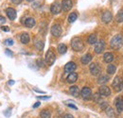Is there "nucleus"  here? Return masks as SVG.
Wrapping results in <instances>:
<instances>
[{
	"label": "nucleus",
	"instance_id": "nucleus-1",
	"mask_svg": "<svg viewBox=\"0 0 123 118\" xmlns=\"http://www.w3.org/2000/svg\"><path fill=\"white\" fill-rule=\"evenodd\" d=\"M122 44H123V38L120 34L115 35V36L112 38L111 42H110L111 47H112L113 49H116V50L119 49V48L122 46Z\"/></svg>",
	"mask_w": 123,
	"mask_h": 118
},
{
	"label": "nucleus",
	"instance_id": "nucleus-2",
	"mask_svg": "<svg viewBox=\"0 0 123 118\" xmlns=\"http://www.w3.org/2000/svg\"><path fill=\"white\" fill-rule=\"evenodd\" d=\"M71 46H72V48H73L75 51H77V52L82 51L83 48H84V44L82 43L81 39L79 38V37H75V38L72 39V41H71Z\"/></svg>",
	"mask_w": 123,
	"mask_h": 118
},
{
	"label": "nucleus",
	"instance_id": "nucleus-3",
	"mask_svg": "<svg viewBox=\"0 0 123 118\" xmlns=\"http://www.w3.org/2000/svg\"><path fill=\"white\" fill-rule=\"evenodd\" d=\"M113 88L116 92H120L123 88V80L120 77H116L113 81Z\"/></svg>",
	"mask_w": 123,
	"mask_h": 118
},
{
	"label": "nucleus",
	"instance_id": "nucleus-4",
	"mask_svg": "<svg viewBox=\"0 0 123 118\" xmlns=\"http://www.w3.org/2000/svg\"><path fill=\"white\" fill-rule=\"evenodd\" d=\"M80 95H81V97H82L83 99H85V100L90 99V98L92 97V91H91V89L88 88V87L82 88V90L80 91Z\"/></svg>",
	"mask_w": 123,
	"mask_h": 118
},
{
	"label": "nucleus",
	"instance_id": "nucleus-5",
	"mask_svg": "<svg viewBox=\"0 0 123 118\" xmlns=\"http://www.w3.org/2000/svg\"><path fill=\"white\" fill-rule=\"evenodd\" d=\"M55 59H56V57H55V54L51 51V50H49V51H47L46 54V62L48 64V65H52L53 63H54V61H55Z\"/></svg>",
	"mask_w": 123,
	"mask_h": 118
},
{
	"label": "nucleus",
	"instance_id": "nucleus-6",
	"mask_svg": "<svg viewBox=\"0 0 123 118\" xmlns=\"http://www.w3.org/2000/svg\"><path fill=\"white\" fill-rule=\"evenodd\" d=\"M89 68H90V72L93 76H98L101 72V68L98 63H92Z\"/></svg>",
	"mask_w": 123,
	"mask_h": 118
},
{
	"label": "nucleus",
	"instance_id": "nucleus-7",
	"mask_svg": "<svg viewBox=\"0 0 123 118\" xmlns=\"http://www.w3.org/2000/svg\"><path fill=\"white\" fill-rule=\"evenodd\" d=\"M104 48H105V43H104V41L100 40L99 42H98L96 44V45H95V52L97 54H100L104 50Z\"/></svg>",
	"mask_w": 123,
	"mask_h": 118
},
{
	"label": "nucleus",
	"instance_id": "nucleus-8",
	"mask_svg": "<svg viewBox=\"0 0 123 118\" xmlns=\"http://www.w3.org/2000/svg\"><path fill=\"white\" fill-rule=\"evenodd\" d=\"M51 34H52L53 36H55V37H59V36H61V34H62L61 26L58 25V24L54 25V26L51 28Z\"/></svg>",
	"mask_w": 123,
	"mask_h": 118
},
{
	"label": "nucleus",
	"instance_id": "nucleus-9",
	"mask_svg": "<svg viewBox=\"0 0 123 118\" xmlns=\"http://www.w3.org/2000/svg\"><path fill=\"white\" fill-rule=\"evenodd\" d=\"M98 92H99V94L102 95V96H109L111 94V90L105 85H101L99 87Z\"/></svg>",
	"mask_w": 123,
	"mask_h": 118
},
{
	"label": "nucleus",
	"instance_id": "nucleus-10",
	"mask_svg": "<svg viewBox=\"0 0 123 118\" xmlns=\"http://www.w3.org/2000/svg\"><path fill=\"white\" fill-rule=\"evenodd\" d=\"M72 1L71 0H62V9L64 12H68L72 8Z\"/></svg>",
	"mask_w": 123,
	"mask_h": 118
},
{
	"label": "nucleus",
	"instance_id": "nucleus-11",
	"mask_svg": "<svg viewBox=\"0 0 123 118\" xmlns=\"http://www.w3.org/2000/svg\"><path fill=\"white\" fill-rule=\"evenodd\" d=\"M76 68H77L76 64H75L74 62L70 61V62H68V63L65 64V66H64V71H65V73H72Z\"/></svg>",
	"mask_w": 123,
	"mask_h": 118
},
{
	"label": "nucleus",
	"instance_id": "nucleus-12",
	"mask_svg": "<svg viewBox=\"0 0 123 118\" xmlns=\"http://www.w3.org/2000/svg\"><path fill=\"white\" fill-rule=\"evenodd\" d=\"M62 10V6L59 3H54V4H52V6H51V8H50V11H51V12H52L53 14H58V13H60Z\"/></svg>",
	"mask_w": 123,
	"mask_h": 118
},
{
	"label": "nucleus",
	"instance_id": "nucleus-13",
	"mask_svg": "<svg viewBox=\"0 0 123 118\" xmlns=\"http://www.w3.org/2000/svg\"><path fill=\"white\" fill-rule=\"evenodd\" d=\"M112 18H113V15L112 13L110 12H105L102 16H101V20H102V22H104V23H110L111 21H112Z\"/></svg>",
	"mask_w": 123,
	"mask_h": 118
},
{
	"label": "nucleus",
	"instance_id": "nucleus-14",
	"mask_svg": "<svg viewBox=\"0 0 123 118\" xmlns=\"http://www.w3.org/2000/svg\"><path fill=\"white\" fill-rule=\"evenodd\" d=\"M77 79H78V74L77 73H74V72L70 73V74L68 75L67 78H66L67 82H68V83H70V84L75 83V82L77 81Z\"/></svg>",
	"mask_w": 123,
	"mask_h": 118
},
{
	"label": "nucleus",
	"instance_id": "nucleus-15",
	"mask_svg": "<svg viewBox=\"0 0 123 118\" xmlns=\"http://www.w3.org/2000/svg\"><path fill=\"white\" fill-rule=\"evenodd\" d=\"M6 13L11 20H14L16 18V11L13 8H8L6 11Z\"/></svg>",
	"mask_w": 123,
	"mask_h": 118
},
{
	"label": "nucleus",
	"instance_id": "nucleus-16",
	"mask_svg": "<svg viewBox=\"0 0 123 118\" xmlns=\"http://www.w3.org/2000/svg\"><path fill=\"white\" fill-rule=\"evenodd\" d=\"M116 107L118 112H123V98L122 97H117L116 99Z\"/></svg>",
	"mask_w": 123,
	"mask_h": 118
},
{
	"label": "nucleus",
	"instance_id": "nucleus-17",
	"mask_svg": "<svg viewBox=\"0 0 123 118\" xmlns=\"http://www.w3.org/2000/svg\"><path fill=\"white\" fill-rule=\"evenodd\" d=\"M110 79V77H109V76L108 75H105V74H102L100 75L99 77H98V83H99V84H104V83H106L108 82V80Z\"/></svg>",
	"mask_w": 123,
	"mask_h": 118
},
{
	"label": "nucleus",
	"instance_id": "nucleus-18",
	"mask_svg": "<svg viewBox=\"0 0 123 118\" xmlns=\"http://www.w3.org/2000/svg\"><path fill=\"white\" fill-rule=\"evenodd\" d=\"M35 24H36V22H35V20L33 19V18H28V19H26V21H25V26L27 27V28H33L34 26H35Z\"/></svg>",
	"mask_w": 123,
	"mask_h": 118
},
{
	"label": "nucleus",
	"instance_id": "nucleus-19",
	"mask_svg": "<svg viewBox=\"0 0 123 118\" xmlns=\"http://www.w3.org/2000/svg\"><path fill=\"white\" fill-rule=\"evenodd\" d=\"M103 59H104V61L105 62H107V63H110V62H112L113 60H114V55L112 54V53H105L104 55H103Z\"/></svg>",
	"mask_w": 123,
	"mask_h": 118
},
{
	"label": "nucleus",
	"instance_id": "nucleus-20",
	"mask_svg": "<svg viewBox=\"0 0 123 118\" xmlns=\"http://www.w3.org/2000/svg\"><path fill=\"white\" fill-rule=\"evenodd\" d=\"M69 91H70L71 94H72L73 96H75V97H78L79 94H80V89H79V87H77V86H71L70 89H69Z\"/></svg>",
	"mask_w": 123,
	"mask_h": 118
},
{
	"label": "nucleus",
	"instance_id": "nucleus-21",
	"mask_svg": "<svg viewBox=\"0 0 123 118\" xmlns=\"http://www.w3.org/2000/svg\"><path fill=\"white\" fill-rule=\"evenodd\" d=\"M91 60H92V56H91V54H85V55L81 58V63H83V64H88Z\"/></svg>",
	"mask_w": 123,
	"mask_h": 118
},
{
	"label": "nucleus",
	"instance_id": "nucleus-22",
	"mask_svg": "<svg viewBox=\"0 0 123 118\" xmlns=\"http://www.w3.org/2000/svg\"><path fill=\"white\" fill-rule=\"evenodd\" d=\"M20 40H21V43H22V44H27L30 42V35H29L28 33H23V34L21 35Z\"/></svg>",
	"mask_w": 123,
	"mask_h": 118
},
{
	"label": "nucleus",
	"instance_id": "nucleus-23",
	"mask_svg": "<svg viewBox=\"0 0 123 118\" xmlns=\"http://www.w3.org/2000/svg\"><path fill=\"white\" fill-rule=\"evenodd\" d=\"M58 50H59V53L62 55V54H65V53H66L67 47H66L65 44H59V46H58Z\"/></svg>",
	"mask_w": 123,
	"mask_h": 118
},
{
	"label": "nucleus",
	"instance_id": "nucleus-24",
	"mask_svg": "<svg viewBox=\"0 0 123 118\" xmlns=\"http://www.w3.org/2000/svg\"><path fill=\"white\" fill-rule=\"evenodd\" d=\"M40 116H41V118H50L51 113H50V112H49V111H47V110H44V111H42V112H41Z\"/></svg>",
	"mask_w": 123,
	"mask_h": 118
},
{
	"label": "nucleus",
	"instance_id": "nucleus-25",
	"mask_svg": "<svg viewBox=\"0 0 123 118\" xmlns=\"http://www.w3.org/2000/svg\"><path fill=\"white\" fill-rule=\"evenodd\" d=\"M116 70H117V68H116V66H115V65H113V64H110V65H108L107 73L109 75L115 74V73H116Z\"/></svg>",
	"mask_w": 123,
	"mask_h": 118
},
{
	"label": "nucleus",
	"instance_id": "nucleus-26",
	"mask_svg": "<svg viewBox=\"0 0 123 118\" xmlns=\"http://www.w3.org/2000/svg\"><path fill=\"white\" fill-rule=\"evenodd\" d=\"M116 19H117V21L118 23L123 22V9H121V10L117 12V14L116 16Z\"/></svg>",
	"mask_w": 123,
	"mask_h": 118
},
{
	"label": "nucleus",
	"instance_id": "nucleus-27",
	"mask_svg": "<svg viewBox=\"0 0 123 118\" xmlns=\"http://www.w3.org/2000/svg\"><path fill=\"white\" fill-rule=\"evenodd\" d=\"M88 43L90 44H94L97 43V36L95 34H91L89 37H88Z\"/></svg>",
	"mask_w": 123,
	"mask_h": 118
},
{
	"label": "nucleus",
	"instance_id": "nucleus-28",
	"mask_svg": "<svg viewBox=\"0 0 123 118\" xmlns=\"http://www.w3.org/2000/svg\"><path fill=\"white\" fill-rule=\"evenodd\" d=\"M77 13L76 12H72L71 14L68 16V22L69 23H74L77 20Z\"/></svg>",
	"mask_w": 123,
	"mask_h": 118
},
{
	"label": "nucleus",
	"instance_id": "nucleus-29",
	"mask_svg": "<svg viewBox=\"0 0 123 118\" xmlns=\"http://www.w3.org/2000/svg\"><path fill=\"white\" fill-rule=\"evenodd\" d=\"M105 112H106V114H107L108 116H110V117H111V116L113 117V116L115 115V114H114V111H113V109H112L111 107H108L107 109L105 110Z\"/></svg>",
	"mask_w": 123,
	"mask_h": 118
},
{
	"label": "nucleus",
	"instance_id": "nucleus-30",
	"mask_svg": "<svg viewBox=\"0 0 123 118\" xmlns=\"http://www.w3.org/2000/svg\"><path fill=\"white\" fill-rule=\"evenodd\" d=\"M35 46H36V48H37L38 50H42V49L44 48V43L41 42V41H37V42L35 43Z\"/></svg>",
	"mask_w": 123,
	"mask_h": 118
},
{
	"label": "nucleus",
	"instance_id": "nucleus-31",
	"mask_svg": "<svg viewBox=\"0 0 123 118\" xmlns=\"http://www.w3.org/2000/svg\"><path fill=\"white\" fill-rule=\"evenodd\" d=\"M100 96L101 95H99L98 94H94V97H93V99H94V101L95 102H100Z\"/></svg>",
	"mask_w": 123,
	"mask_h": 118
},
{
	"label": "nucleus",
	"instance_id": "nucleus-32",
	"mask_svg": "<svg viewBox=\"0 0 123 118\" xmlns=\"http://www.w3.org/2000/svg\"><path fill=\"white\" fill-rule=\"evenodd\" d=\"M4 44H6V45H12L13 44V40L12 39H7V40H5V42H4Z\"/></svg>",
	"mask_w": 123,
	"mask_h": 118
},
{
	"label": "nucleus",
	"instance_id": "nucleus-33",
	"mask_svg": "<svg viewBox=\"0 0 123 118\" xmlns=\"http://www.w3.org/2000/svg\"><path fill=\"white\" fill-rule=\"evenodd\" d=\"M4 115L7 116V117H10L12 115V110L11 109H7L5 112H4Z\"/></svg>",
	"mask_w": 123,
	"mask_h": 118
},
{
	"label": "nucleus",
	"instance_id": "nucleus-34",
	"mask_svg": "<svg viewBox=\"0 0 123 118\" xmlns=\"http://www.w3.org/2000/svg\"><path fill=\"white\" fill-rule=\"evenodd\" d=\"M5 54H6L7 56H9V57H12V56H13V53H12L10 49H6V50H5Z\"/></svg>",
	"mask_w": 123,
	"mask_h": 118
},
{
	"label": "nucleus",
	"instance_id": "nucleus-35",
	"mask_svg": "<svg viewBox=\"0 0 123 118\" xmlns=\"http://www.w3.org/2000/svg\"><path fill=\"white\" fill-rule=\"evenodd\" d=\"M100 107H101V109L103 110V111H105L106 109L108 108V104L106 102H101V105H100Z\"/></svg>",
	"mask_w": 123,
	"mask_h": 118
},
{
	"label": "nucleus",
	"instance_id": "nucleus-36",
	"mask_svg": "<svg viewBox=\"0 0 123 118\" xmlns=\"http://www.w3.org/2000/svg\"><path fill=\"white\" fill-rule=\"evenodd\" d=\"M5 22H6V19H5V17H3V16H0V25H3Z\"/></svg>",
	"mask_w": 123,
	"mask_h": 118
},
{
	"label": "nucleus",
	"instance_id": "nucleus-37",
	"mask_svg": "<svg viewBox=\"0 0 123 118\" xmlns=\"http://www.w3.org/2000/svg\"><path fill=\"white\" fill-rule=\"evenodd\" d=\"M68 107H70V108H72V109H74V110H77L78 108L75 106V105H73V104H69V103H65Z\"/></svg>",
	"mask_w": 123,
	"mask_h": 118
},
{
	"label": "nucleus",
	"instance_id": "nucleus-38",
	"mask_svg": "<svg viewBox=\"0 0 123 118\" xmlns=\"http://www.w3.org/2000/svg\"><path fill=\"white\" fill-rule=\"evenodd\" d=\"M38 98H39V99H44V100H46V99H49L50 96H38Z\"/></svg>",
	"mask_w": 123,
	"mask_h": 118
},
{
	"label": "nucleus",
	"instance_id": "nucleus-39",
	"mask_svg": "<svg viewBox=\"0 0 123 118\" xmlns=\"http://www.w3.org/2000/svg\"><path fill=\"white\" fill-rule=\"evenodd\" d=\"M37 62H38V65H39V66H43V65H44V62H43L42 59H38Z\"/></svg>",
	"mask_w": 123,
	"mask_h": 118
},
{
	"label": "nucleus",
	"instance_id": "nucleus-40",
	"mask_svg": "<svg viewBox=\"0 0 123 118\" xmlns=\"http://www.w3.org/2000/svg\"><path fill=\"white\" fill-rule=\"evenodd\" d=\"M2 30H4V31H6V32H8V31H10V30H9V27H6V26H4V27H2Z\"/></svg>",
	"mask_w": 123,
	"mask_h": 118
},
{
	"label": "nucleus",
	"instance_id": "nucleus-41",
	"mask_svg": "<svg viewBox=\"0 0 123 118\" xmlns=\"http://www.w3.org/2000/svg\"><path fill=\"white\" fill-rule=\"evenodd\" d=\"M63 118H74V116H73V115H71V114H69V113H68V114H65V115H64V116H63Z\"/></svg>",
	"mask_w": 123,
	"mask_h": 118
},
{
	"label": "nucleus",
	"instance_id": "nucleus-42",
	"mask_svg": "<svg viewBox=\"0 0 123 118\" xmlns=\"http://www.w3.org/2000/svg\"><path fill=\"white\" fill-rule=\"evenodd\" d=\"M12 3H14V4H20L21 2H22V0H12Z\"/></svg>",
	"mask_w": 123,
	"mask_h": 118
},
{
	"label": "nucleus",
	"instance_id": "nucleus-43",
	"mask_svg": "<svg viewBox=\"0 0 123 118\" xmlns=\"http://www.w3.org/2000/svg\"><path fill=\"white\" fill-rule=\"evenodd\" d=\"M40 104H41L40 102H36V103L33 105V108H38V107L40 106Z\"/></svg>",
	"mask_w": 123,
	"mask_h": 118
},
{
	"label": "nucleus",
	"instance_id": "nucleus-44",
	"mask_svg": "<svg viewBox=\"0 0 123 118\" xmlns=\"http://www.w3.org/2000/svg\"><path fill=\"white\" fill-rule=\"evenodd\" d=\"M9 84H10V85H13V84H14V81H13V80H10V81H9Z\"/></svg>",
	"mask_w": 123,
	"mask_h": 118
},
{
	"label": "nucleus",
	"instance_id": "nucleus-45",
	"mask_svg": "<svg viewBox=\"0 0 123 118\" xmlns=\"http://www.w3.org/2000/svg\"><path fill=\"white\" fill-rule=\"evenodd\" d=\"M27 1H29V2H31V1H33V0H27Z\"/></svg>",
	"mask_w": 123,
	"mask_h": 118
}]
</instances>
